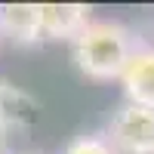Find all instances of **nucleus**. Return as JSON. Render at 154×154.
Wrapping results in <instances>:
<instances>
[{"label": "nucleus", "instance_id": "obj_1", "mask_svg": "<svg viewBox=\"0 0 154 154\" xmlns=\"http://www.w3.org/2000/svg\"><path fill=\"white\" fill-rule=\"evenodd\" d=\"M133 53V31L114 19H93L74 40V62L93 80H120Z\"/></svg>", "mask_w": 154, "mask_h": 154}, {"label": "nucleus", "instance_id": "obj_4", "mask_svg": "<svg viewBox=\"0 0 154 154\" xmlns=\"http://www.w3.org/2000/svg\"><path fill=\"white\" fill-rule=\"evenodd\" d=\"M126 102H136L154 111V46H136L120 74Z\"/></svg>", "mask_w": 154, "mask_h": 154}, {"label": "nucleus", "instance_id": "obj_5", "mask_svg": "<svg viewBox=\"0 0 154 154\" xmlns=\"http://www.w3.org/2000/svg\"><path fill=\"white\" fill-rule=\"evenodd\" d=\"M0 34L12 43H37L40 37V3L0 6Z\"/></svg>", "mask_w": 154, "mask_h": 154}, {"label": "nucleus", "instance_id": "obj_6", "mask_svg": "<svg viewBox=\"0 0 154 154\" xmlns=\"http://www.w3.org/2000/svg\"><path fill=\"white\" fill-rule=\"evenodd\" d=\"M62 154H117V151H114V145L108 142V136L89 133V136H77V139H71Z\"/></svg>", "mask_w": 154, "mask_h": 154}, {"label": "nucleus", "instance_id": "obj_3", "mask_svg": "<svg viewBox=\"0 0 154 154\" xmlns=\"http://www.w3.org/2000/svg\"><path fill=\"white\" fill-rule=\"evenodd\" d=\"M93 22L83 3H40V37L43 40H77Z\"/></svg>", "mask_w": 154, "mask_h": 154}, {"label": "nucleus", "instance_id": "obj_2", "mask_svg": "<svg viewBox=\"0 0 154 154\" xmlns=\"http://www.w3.org/2000/svg\"><path fill=\"white\" fill-rule=\"evenodd\" d=\"M105 136L117 154H154V111L123 102L111 114Z\"/></svg>", "mask_w": 154, "mask_h": 154}]
</instances>
